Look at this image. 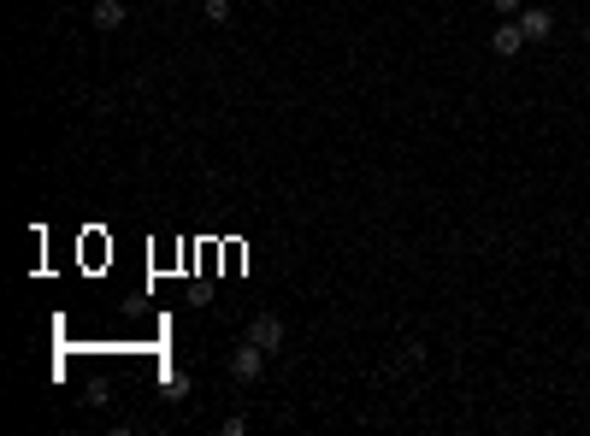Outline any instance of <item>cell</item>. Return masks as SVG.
Segmentation results:
<instances>
[{
    "mask_svg": "<svg viewBox=\"0 0 590 436\" xmlns=\"http://www.w3.org/2000/svg\"><path fill=\"white\" fill-rule=\"evenodd\" d=\"M491 47H496V54H502V59H513V54H520V47H525V30H520V18H508V24H496V35H491Z\"/></svg>",
    "mask_w": 590,
    "mask_h": 436,
    "instance_id": "4",
    "label": "cell"
},
{
    "mask_svg": "<svg viewBox=\"0 0 590 436\" xmlns=\"http://www.w3.org/2000/svg\"><path fill=\"white\" fill-rule=\"evenodd\" d=\"M201 12H207L212 24H231V0H201Z\"/></svg>",
    "mask_w": 590,
    "mask_h": 436,
    "instance_id": "6",
    "label": "cell"
},
{
    "mask_svg": "<svg viewBox=\"0 0 590 436\" xmlns=\"http://www.w3.org/2000/svg\"><path fill=\"white\" fill-rule=\"evenodd\" d=\"M124 18H130V12H124V0H95V12H89L95 30H124Z\"/></svg>",
    "mask_w": 590,
    "mask_h": 436,
    "instance_id": "5",
    "label": "cell"
},
{
    "mask_svg": "<svg viewBox=\"0 0 590 436\" xmlns=\"http://www.w3.org/2000/svg\"><path fill=\"white\" fill-rule=\"evenodd\" d=\"M171 6H178V0H171Z\"/></svg>",
    "mask_w": 590,
    "mask_h": 436,
    "instance_id": "11",
    "label": "cell"
},
{
    "mask_svg": "<svg viewBox=\"0 0 590 436\" xmlns=\"http://www.w3.org/2000/svg\"><path fill=\"white\" fill-rule=\"evenodd\" d=\"M248 336H254L266 354H278V348H284V319H278V313H260L254 325H248Z\"/></svg>",
    "mask_w": 590,
    "mask_h": 436,
    "instance_id": "2",
    "label": "cell"
},
{
    "mask_svg": "<svg viewBox=\"0 0 590 436\" xmlns=\"http://www.w3.org/2000/svg\"><path fill=\"white\" fill-rule=\"evenodd\" d=\"M491 6L502 12V18H520V12H525V0H491Z\"/></svg>",
    "mask_w": 590,
    "mask_h": 436,
    "instance_id": "9",
    "label": "cell"
},
{
    "mask_svg": "<svg viewBox=\"0 0 590 436\" xmlns=\"http://www.w3.org/2000/svg\"><path fill=\"white\" fill-rule=\"evenodd\" d=\"M520 30H525V42H549V35H555V18H549L543 6H525L520 12Z\"/></svg>",
    "mask_w": 590,
    "mask_h": 436,
    "instance_id": "3",
    "label": "cell"
},
{
    "mask_svg": "<svg viewBox=\"0 0 590 436\" xmlns=\"http://www.w3.org/2000/svg\"><path fill=\"white\" fill-rule=\"evenodd\" d=\"M166 390H171V401H183V395H190V378H183V371H171Z\"/></svg>",
    "mask_w": 590,
    "mask_h": 436,
    "instance_id": "7",
    "label": "cell"
},
{
    "mask_svg": "<svg viewBox=\"0 0 590 436\" xmlns=\"http://www.w3.org/2000/svg\"><path fill=\"white\" fill-rule=\"evenodd\" d=\"M266 360H272L266 348H260L254 336H243V342L231 348V378L236 383H260V378H266Z\"/></svg>",
    "mask_w": 590,
    "mask_h": 436,
    "instance_id": "1",
    "label": "cell"
},
{
    "mask_svg": "<svg viewBox=\"0 0 590 436\" xmlns=\"http://www.w3.org/2000/svg\"><path fill=\"white\" fill-rule=\"evenodd\" d=\"M585 42H590V18H585Z\"/></svg>",
    "mask_w": 590,
    "mask_h": 436,
    "instance_id": "10",
    "label": "cell"
},
{
    "mask_svg": "<svg viewBox=\"0 0 590 436\" xmlns=\"http://www.w3.org/2000/svg\"><path fill=\"white\" fill-rule=\"evenodd\" d=\"M425 360V342H401V366H419Z\"/></svg>",
    "mask_w": 590,
    "mask_h": 436,
    "instance_id": "8",
    "label": "cell"
}]
</instances>
